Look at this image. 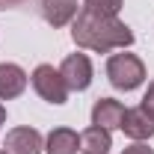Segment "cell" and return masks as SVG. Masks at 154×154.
<instances>
[{
  "label": "cell",
  "mask_w": 154,
  "mask_h": 154,
  "mask_svg": "<svg viewBox=\"0 0 154 154\" xmlns=\"http://www.w3.org/2000/svg\"><path fill=\"white\" fill-rule=\"evenodd\" d=\"M71 38L77 48L95 51V54H110V51H125L134 45V33L125 21L116 15H95L89 9H80L71 21Z\"/></svg>",
  "instance_id": "6da1fadb"
},
{
  "label": "cell",
  "mask_w": 154,
  "mask_h": 154,
  "mask_svg": "<svg viewBox=\"0 0 154 154\" xmlns=\"http://www.w3.org/2000/svg\"><path fill=\"white\" fill-rule=\"evenodd\" d=\"M107 77L116 89L122 92H131L136 86H142L145 80V65L136 54H113L107 59Z\"/></svg>",
  "instance_id": "7a4b0ae2"
},
{
  "label": "cell",
  "mask_w": 154,
  "mask_h": 154,
  "mask_svg": "<svg viewBox=\"0 0 154 154\" xmlns=\"http://www.w3.org/2000/svg\"><path fill=\"white\" fill-rule=\"evenodd\" d=\"M33 89L48 104H65L68 101V86L59 74V68H54V65H38L33 71Z\"/></svg>",
  "instance_id": "3957f363"
},
{
  "label": "cell",
  "mask_w": 154,
  "mask_h": 154,
  "mask_svg": "<svg viewBox=\"0 0 154 154\" xmlns=\"http://www.w3.org/2000/svg\"><path fill=\"white\" fill-rule=\"evenodd\" d=\"M59 74L65 80L68 92H83V89H89V83H92V62H89L86 54H71V57L62 59Z\"/></svg>",
  "instance_id": "277c9868"
},
{
  "label": "cell",
  "mask_w": 154,
  "mask_h": 154,
  "mask_svg": "<svg viewBox=\"0 0 154 154\" xmlns=\"http://www.w3.org/2000/svg\"><path fill=\"white\" fill-rule=\"evenodd\" d=\"M9 154H42L45 151V139L36 128H12L6 134V145Z\"/></svg>",
  "instance_id": "5b68a950"
},
{
  "label": "cell",
  "mask_w": 154,
  "mask_h": 154,
  "mask_svg": "<svg viewBox=\"0 0 154 154\" xmlns=\"http://www.w3.org/2000/svg\"><path fill=\"white\" fill-rule=\"evenodd\" d=\"M122 131H125V136H131L134 142L151 139L154 136V116L148 110H142V107H131V110H125Z\"/></svg>",
  "instance_id": "8992f818"
},
{
  "label": "cell",
  "mask_w": 154,
  "mask_h": 154,
  "mask_svg": "<svg viewBox=\"0 0 154 154\" xmlns=\"http://www.w3.org/2000/svg\"><path fill=\"white\" fill-rule=\"evenodd\" d=\"M122 119H125V104L116 101V98H98L95 107H92V125L104 128V131H113L122 128Z\"/></svg>",
  "instance_id": "52a82bcc"
},
{
  "label": "cell",
  "mask_w": 154,
  "mask_h": 154,
  "mask_svg": "<svg viewBox=\"0 0 154 154\" xmlns=\"http://www.w3.org/2000/svg\"><path fill=\"white\" fill-rule=\"evenodd\" d=\"M27 89V71L15 62H0V101H12Z\"/></svg>",
  "instance_id": "ba28073f"
},
{
  "label": "cell",
  "mask_w": 154,
  "mask_h": 154,
  "mask_svg": "<svg viewBox=\"0 0 154 154\" xmlns=\"http://www.w3.org/2000/svg\"><path fill=\"white\" fill-rule=\"evenodd\" d=\"M38 6L51 27H65L77 18V0H42Z\"/></svg>",
  "instance_id": "9c48e42d"
},
{
  "label": "cell",
  "mask_w": 154,
  "mask_h": 154,
  "mask_svg": "<svg viewBox=\"0 0 154 154\" xmlns=\"http://www.w3.org/2000/svg\"><path fill=\"white\" fill-rule=\"evenodd\" d=\"M77 148H80V136L71 128H54L45 139L48 154H77Z\"/></svg>",
  "instance_id": "30bf717a"
},
{
  "label": "cell",
  "mask_w": 154,
  "mask_h": 154,
  "mask_svg": "<svg viewBox=\"0 0 154 154\" xmlns=\"http://www.w3.org/2000/svg\"><path fill=\"white\" fill-rule=\"evenodd\" d=\"M110 148H113V136H110V131H104L98 125L86 128L80 134V151L83 154H110Z\"/></svg>",
  "instance_id": "8fae6325"
},
{
  "label": "cell",
  "mask_w": 154,
  "mask_h": 154,
  "mask_svg": "<svg viewBox=\"0 0 154 154\" xmlns=\"http://www.w3.org/2000/svg\"><path fill=\"white\" fill-rule=\"evenodd\" d=\"M122 3H125V0H86L83 9H89V12H95V15H119Z\"/></svg>",
  "instance_id": "7c38bea8"
},
{
  "label": "cell",
  "mask_w": 154,
  "mask_h": 154,
  "mask_svg": "<svg viewBox=\"0 0 154 154\" xmlns=\"http://www.w3.org/2000/svg\"><path fill=\"white\" fill-rule=\"evenodd\" d=\"M142 110H148V113L154 116V80L148 83V89H145V95H142V104H139Z\"/></svg>",
  "instance_id": "4fadbf2b"
},
{
  "label": "cell",
  "mask_w": 154,
  "mask_h": 154,
  "mask_svg": "<svg viewBox=\"0 0 154 154\" xmlns=\"http://www.w3.org/2000/svg\"><path fill=\"white\" fill-rule=\"evenodd\" d=\"M122 154H154V151L148 148V145H142V142H134V145H128Z\"/></svg>",
  "instance_id": "5bb4252c"
},
{
  "label": "cell",
  "mask_w": 154,
  "mask_h": 154,
  "mask_svg": "<svg viewBox=\"0 0 154 154\" xmlns=\"http://www.w3.org/2000/svg\"><path fill=\"white\" fill-rule=\"evenodd\" d=\"M27 3H33V0H0V12L3 9H18V6H27Z\"/></svg>",
  "instance_id": "9a60e30c"
},
{
  "label": "cell",
  "mask_w": 154,
  "mask_h": 154,
  "mask_svg": "<svg viewBox=\"0 0 154 154\" xmlns=\"http://www.w3.org/2000/svg\"><path fill=\"white\" fill-rule=\"evenodd\" d=\"M3 122H6V107L0 104V125H3Z\"/></svg>",
  "instance_id": "2e32d148"
},
{
  "label": "cell",
  "mask_w": 154,
  "mask_h": 154,
  "mask_svg": "<svg viewBox=\"0 0 154 154\" xmlns=\"http://www.w3.org/2000/svg\"><path fill=\"white\" fill-rule=\"evenodd\" d=\"M0 154H9V151H0Z\"/></svg>",
  "instance_id": "e0dca14e"
}]
</instances>
